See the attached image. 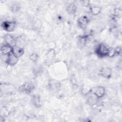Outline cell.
I'll return each instance as SVG.
<instances>
[{
  "mask_svg": "<svg viewBox=\"0 0 122 122\" xmlns=\"http://www.w3.org/2000/svg\"><path fill=\"white\" fill-rule=\"evenodd\" d=\"M110 48L103 43L100 44L95 49L96 54L100 57H104L109 55Z\"/></svg>",
  "mask_w": 122,
  "mask_h": 122,
  "instance_id": "1",
  "label": "cell"
},
{
  "mask_svg": "<svg viewBox=\"0 0 122 122\" xmlns=\"http://www.w3.org/2000/svg\"><path fill=\"white\" fill-rule=\"evenodd\" d=\"M34 89V85L31 82H25L19 87L20 90L26 93H30Z\"/></svg>",
  "mask_w": 122,
  "mask_h": 122,
  "instance_id": "2",
  "label": "cell"
},
{
  "mask_svg": "<svg viewBox=\"0 0 122 122\" xmlns=\"http://www.w3.org/2000/svg\"><path fill=\"white\" fill-rule=\"evenodd\" d=\"M92 92L98 98L102 97L105 93V89L104 87L99 86L92 90Z\"/></svg>",
  "mask_w": 122,
  "mask_h": 122,
  "instance_id": "3",
  "label": "cell"
},
{
  "mask_svg": "<svg viewBox=\"0 0 122 122\" xmlns=\"http://www.w3.org/2000/svg\"><path fill=\"white\" fill-rule=\"evenodd\" d=\"M1 27L5 30L10 32L15 28V23L10 21H5L1 23Z\"/></svg>",
  "mask_w": 122,
  "mask_h": 122,
  "instance_id": "4",
  "label": "cell"
},
{
  "mask_svg": "<svg viewBox=\"0 0 122 122\" xmlns=\"http://www.w3.org/2000/svg\"><path fill=\"white\" fill-rule=\"evenodd\" d=\"M19 58L14 55L12 52L8 55L6 62L9 65L13 66L15 65L18 61Z\"/></svg>",
  "mask_w": 122,
  "mask_h": 122,
  "instance_id": "5",
  "label": "cell"
},
{
  "mask_svg": "<svg viewBox=\"0 0 122 122\" xmlns=\"http://www.w3.org/2000/svg\"><path fill=\"white\" fill-rule=\"evenodd\" d=\"M89 19L87 17L83 16L80 17L78 20V24L81 29H85L89 23Z\"/></svg>",
  "mask_w": 122,
  "mask_h": 122,
  "instance_id": "6",
  "label": "cell"
},
{
  "mask_svg": "<svg viewBox=\"0 0 122 122\" xmlns=\"http://www.w3.org/2000/svg\"><path fill=\"white\" fill-rule=\"evenodd\" d=\"M100 74L105 78H110L112 75V70L109 68L103 67L101 69L100 71Z\"/></svg>",
  "mask_w": 122,
  "mask_h": 122,
  "instance_id": "7",
  "label": "cell"
},
{
  "mask_svg": "<svg viewBox=\"0 0 122 122\" xmlns=\"http://www.w3.org/2000/svg\"><path fill=\"white\" fill-rule=\"evenodd\" d=\"M12 53L15 55L17 57L19 58L22 56L24 53V50L22 48L18 46H12Z\"/></svg>",
  "mask_w": 122,
  "mask_h": 122,
  "instance_id": "8",
  "label": "cell"
},
{
  "mask_svg": "<svg viewBox=\"0 0 122 122\" xmlns=\"http://www.w3.org/2000/svg\"><path fill=\"white\" fill-rule=\"evenodd\" d=\"M12 46L9 44H5L1 47L0 51L4 55H8L12 52Z\"/></svg>",
  "mask_w": 122,
  "mask_h": 122,
  "instance_id": "9",
  "label": "cell"
},
{
  "mask_svg": "<svg viewBox=\"0 0 122 122\" xmlns=\"http://www.w3.org/2000/svg\"><path fill=\"white\" fill-rule=\"evenodd\" d=\"M31 102L36 107L39 108L41 106V102L39 95L36 94L33 95L31 97Z\"/></svg>",
  "mask_w": 122,
  "mask_h": 122,
  "instance_id": "10",
  "label": "cell"
},
{
  "mask_svg": "<svg viewBox=\"0 0 122 122\" xmlns=\"http://www.w3.org/2000/svg\"><path fill=\"white\" fill-rule=\"evenodd\" d=\"M66 10L70 14H74L77 11V7L73 3L70 4L67 7Z\"/></svg>",
  "mask_w": 122,
  "mask_h": 122,
  "instance_id": "11",
  "label": "cell"
},
{
  "mask_svg": "<svg viewBox=\"0 0 122 122\" xmlns=\"http://www.w3.org/2000/svg\"><path fill=\"white\" fill-rule=\"evenodd\" d=\"M4 40L7 44H9L11 46H13V44L14 42V40L13 38L10 35H6L4 37Z\"/></svg>",
  "mask_w": 122,
  "mask_h": 122,
  "instance_id": "12",
  "label": "cell"
},
{
  "mask_svg": "<svg viewBox=\"0 0 122 122\" xmlns=\"http://www.w3.org/2000/svg\"><path fill=\"white\" fill-rule=\"evenodd\" d=\"M90 12L92 15H96L99 14L101 10V8L98 6H93L90 8Z\"/></svg>",
  "mask_w": 122,
  "mask_h": 122,
  "instance_id": "13",
  "label": "cell"
},
{
  "mask_svg": "<svg viewBox=\"0 0 122 122\" xmlns=\"http://www.w3.org/2000/svg\"><path fill=\"white\" fill-rule=\"evenodd\" d=\"M30 59L31 61H35L38 59V55L36 53H33L30 55Z\"/></svg>",
  "mask_w": 122,
  "mask_h": 122,
  "instance_id": "14",
  "label": "cell"
},
{
  "mask_svg": "<svg viewBox=\"0 0 122 122\" xmlns=\"http://www.w3.org/2000/svg\"><path fill=\"white\" fill-rule=\"evenodd\" d=\"M11 9H12V11H17L19 10V7L18 6H17V5H13L11 7Z\"/></svg>",
  "mask_w": 122,
  "mask_h": 122,
  "instance_id": "15",
  "label": "cell"
}]
</instances>
